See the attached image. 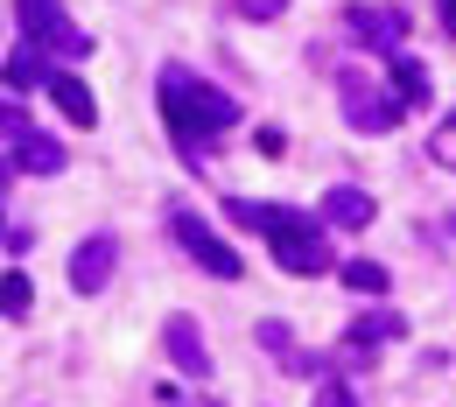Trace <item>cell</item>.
<instances>
[{
    "mask_svg": "<svg viewBox=\"0 0 456 407\" xmlns=\"http://www.w3.org/2000/svg\"><path fill=\"white\" fill-rule=\"evenodd\" d=\"M309 407H358V394H351V379H323Z\"/></svg>",
    "mask_w": 456,
    "mask_h": 407,
    "instance_id": "obj_19",
    "label": "cell"
},
{
    "mask_svg": "<svg viewBox=\"0 0 456 407\" xmlns=\"http://www.w3.org/2000/svg\"><path fill=\"white\" fill-rule=\"evenodd\" d=\"M14 14H21V36L36 43V50H50V57H92V36L63 14L57 0H14Z\"/></svg>",
    "mask_w": 456,
    "mask_h": 407,
    "instance_id": "obj_3",
    "label": "cell"
},
{
    "mask_svg": "<svg viewBox=\"0 0 456 407\" xmlns=\"http://www.w3.org/2000/svg\"><path fill=\"white\" fill-rule=\"evenodd\" d=\"M436 7H443V21H450V36H456V0H436Z\"/></svg>",
    "mask_w": 456,
    "mask_h": 407,
    "instance_id": "obj_23",
    "label": "cell"
},
{
    "mask_svg": "<svg viewBox=\"0 0 456 407\" xmlns=\"http://www.w3.org/2000/svg\"><path fill=\"white\" fill-rule=\"evenodd\" d=\"M428 155H436L443 169H456V113L443 119V126H436V141H428Z\"/></svg>",
    "mask_w": 456,
    "mask_h": 407,
    "instance_id": "obj_18",
    "label": "cell"
},
{
    "mask_svg": "<svg viewBox=\"0 0 456 407\" xmlns=\"http://www.w3.org/2000/svg\"><path fill=\"white\" fill-rule=\"evenodd\" d=\"M162 345H169V358L183 365V379H204V372H211V351H204V330H197V316H169Z\"/></svg>",
    "mask_w": 456,
    "mask_h": 407,
    "instance_id": "obj_11",
    "label": "cell"
},
{
    "mask_svg": "<svg viewBox=\"0 0 456 407\" xmlns=\"http://www.w3.org/2000/svg\"><path fill=\"white\" fill-rule=\"evenodd\" d=\"M28 309H36V289H28V274H21V267H7V274H0V316H14V323H21Z\"/></svg>",
    "mask_w": 456,
    "mask_h": 407,
    "instance_id": "obj_16",
    "label": "cell"
},
{
    "mask_svg": "<svg viewBox=\"0 0 456 407\" xmlns=\"http://www.w3.org/2000/svg\"><path fill=\"white\" fill-rule=\"evenodd\" d=\"M7 169H14V162H0V190H7Z\"/></svg>",
    "mask_w": 456,
    "mask_h": 407,
    "instance_id": "obj_24",
    "label": "cell"
},
{
    "mask_svg": "<svg viewBox=\"0 0 456 407\" xmlns=\"http://www.w3.org/2000/svg\"><path fill=\"white\" fill-rule=\"evenodd\" d=\"M394 338H407V316L400 309H365L358 323H351V338H344V358L351 365H365L379 345H394Z\"/></svg>",
    "mask_w": 456,
    "mask_h": 407,
    "instance_id": "obj_8",
    "label": "cell"
},
{
    "mask_svg": "<svg viewBox=\"0 0 456 407\" xmlns=\"http://www.w3.org/2000/svg\"><path fill=\"white\" fill-rule=\"evenodd\" d=\"M288 372H309V379H316V372H330V358H316V351H288Z\"/></svg>",
    "mask_w": 456,
    "mask_h": 407,
    "instance_id": "obj_21",
    "label": "cell"
},
{
    "mask_svg": "<svg viewBox=\"0 0 456 407\" xmlns=\"http://www.w3.org/2000/svg\"><path fill=\"white\" fill-rule=\"evenodd\" d=\"M155 99H162V119H169L175 148L190 155V162H204L211 155V141L239 126V99L218 92V85H204L197 70H183V63H162V77H155Z\"/></svg>",
    "mask_w": 456,
    "mask_h": 407,
    "instance_id": "obj_1",
    "label": "cell"
},
{
    "mask_svg": "<svg viewBox=\"0 0 456 407\" xmlns=\"http://www.w3.org/2000/svg\"><path fill=\"white\" fill-rule=\"evenodd\" d=\"M372 211H379V204H372L358 183H338V190L323 197V218H330L338 232H365V225H372Z\"/></svg>",
    "mask_w": 456,
    "mask_h": 407,
    "instance_id": "obj_13",
    "label": "cell"
},
{
    "mask_svg": "<svg viewBox=\"0 0 456 407\" xmlns=\"http://www.w3.org/2000/svg\"><path fill=\"white\" fill-rule=\"evenodd\" d=\"M344 36H351L358 50L400 57V50H407V7H387V0H351V7H344Z\"/></svg>",
    "mask_w": 456,
    "mask_h": 407,
    "instance_id": "obj_4",
    "label": "cell"
},
{
    "mask_svg": "<svg viewBox=\"0 0 456 407\" xmlns=\"http://www.w3.org/2000/svg\"><path fill=\"white\" fill-rule=\"evenodd\" d=\"M225 211L239 218V225L267 232L281 274H330V267H338V260H330V239H323V225H316L309 211H288V204H246V197H225Z\"/></svg>",
    "mask_w": 456,
    "mask_h": 407,
    "instance_id": "obj_2",
    "label": "cell"
},
{
    "mask_svg": "<svg viewBox=\"0 0 456 407\" xmlns=\"http://www.w3.org/2000/svg\"><path fill=\"white\" fill-rule=\"evenodd\" d=\"M183 407H218V401H183Z\"/></svg>",
    "mask_w": 456,
    "mask_h": 407,
    "instance_id": "obj_25",
    "label": "cell"
},
{
    "mask_svg": "<svg viewBox=\"0 0 456 407\" xmlns=\"http://www.w3.org/2000/svg\"><path fill=\"white\" fill-rule=\"evenodd\" d=\"M50 77H57V70H50V50H36L28 36L0 57V85H7L14 99H28V92H36V85H50Z\"/></svg>",
    "mask_w": 456,
    "mask_h": 407,
    "instance_id": "obj_9",
    "label": "cell"
},
{
    "mask_svg": "<svg viewBox=\"0 0 456 407\" xmlns=\"http://www.w3.org/2000/svg\"><path fill=\"white\" fill-rule=\"evenodd\" d=\"M239 14L246 21H274V14H288V0H239Z\"/></svg>",
    "mask_w": 456,
    "mask_h": 407,
    "instance_id": "obj_20",
    "label": "cell"
},
{
    "mask_svg": "<svg viewBox=\"0 0 456 407\" xmlns=\"http://www.w3.org/2000/svg\"><path fill=\"white\" fill-rule=\"evenodd\" d=\"M169 232L183 239V253H190V260H197L204 274H218V281H239V253H232V246L211 232V225H204L197 211H183V204H175V211H169Z\"/></svg>",
    "mask_w": 456,
    "mask_h": 407,
    "instance_id": "obj_5",
    "label": "cell"
},
{
    "mask_svg": "<svg viewBox=\"0 0 456 407\" xmlns=\"http://www.w3.org/2000/svg\"><path fill=\"white\" fill-rule=\"evenodd\" d=\"M113 267H119V239L113 232H92L77 253H70V289H77V295H99L106 281H113Z\"/></svg>",
    "mask_w": 456,
    "mask_h": 407,
    "instance_id": "obj_7",
    "label": "cell"
},
{
    "mask_svg": "<svg viewBox=\"0 0 456 407\" xmlns=\"http://www.w3.org/2000/svg\"><path fill=\"white\" fill-rule=\"evenodd\" d=\"M7 162H14L21 175H57L63 162H70V148H63V141H50V134H21V141L7 148Z\"/></svg>",
    "mask_w": 456,
    "mask_h": 407,
    "instance_id": "obj_12",
    "label": "cell"
},
{
    "mask_svg": "<svg viewBox=\"0 0 456 407\" xmlns=\"http://www.w3.org/2000/svg\"><path fill=\"white\" fill-rule=\"evenodd\" d=\"M338 281H344L351 295H387V289H394V274H387L379 260H344V267H338Z\"/></svg>",
    "mask_w": 456,
    "mask_h": 407,
    "instance_id": "obj_15",
    "label": "cell"
},
{
    "mask_svg": "<svg viewBox=\"0 0 456 407\" xmlns=\"http://www.w3.org/2000/svg\"><path fill=\"white\" fill-rule=\"evenodd\" d=\"M50 99L63 106V119H70V126H99V106H92V92H85L70 70H57V77H50Z\"/></svg>",
    "mask_w": 456,
    "mask_h": 407,
    "instance_id": "obj_14",
    "label": "cell"
},
{
    "mask_svg": "<svg viewBox=\"0 0 456 407\" xmlns=\"http://www.w3.org/2000/svg\"><path fill=\"white\" fill-rule=\"evenodd\" d=\"M387 92L400 99V113H421V106L436 99V77H428V63H421V57H407V50H400L394 70H387Z\"/></svg>",
    "mask_w": 456,
    "mask_h": 407,
    "instance_id": "obj_10",
    "label": "cell"
},
{
    "mask_svg": "<svg viewBox=\"0 0 456 407\" xmlns=\"http://www.w3.org/2000/svg\"><path fill=\"white\" fill-rule=\"evenodd\" d=\"M21 134H36V126H28V106H21V99H14V92H7V99H0V141H7V148H14V141H21Z\"/></svg>",
    "mask_w": 456,
    "mask_h": 407,
    "instance_id": "obj_17",
    "label": "cell"
},
{
    "mask_svg": "<svg viewBox=\"0 0 456 407\" xmlns=\"http://www.w3.org/2000/svg\"><path fill=\"white\" fill-rule=\"evenodd\" d=\"M260 345H267V351H288V323H260Z\"/></svg>",
    "mask_w": 456,
    "mask_h": 407,
    "instance_id": "obj_22",
    "label": "cell"
},
{
    "mask_svg": "<svg viewBox=\"0 0 456 407\" xmlns=\"http://www.w3.org/2000/svg\"><path fill=\"white\" fill-rule=\"evenodd\" d=\"M344 119H351L358 134H394L400 126V99L379 92L365 70H351V77H344Z\"/></svg>",
    "mask_w": 456,
    "mask_h": 407,
    "instance_id": "obj_6",
    "label": "cell"
}]
</instances>
